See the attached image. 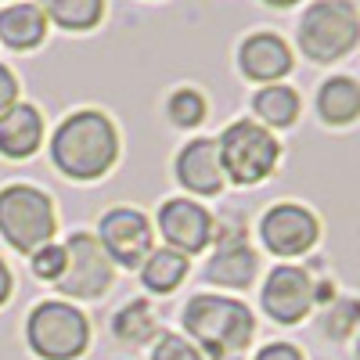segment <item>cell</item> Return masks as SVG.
I'll use <instances>...</instances> for the list:
<instances>
[{
	"label": "cell",
	"instance_id": "obj_9",
	"mask_svg": "<svg viewBox=\"0 0 360 360\" xmlns=\"http://www.w3.org/2000/svg\"><path fill=\"white\" fill-rule=\"evenodd\" d=\"M155 231L159 238L176 249V252H184L188 259L191 256H202L209 245H213V238H217V217L209 213V209L188 195H173L166 198L159 209H155Z\"/></svg>",
	"mask_w": 360,
	"mask_h": 360
},
{
	"label": "cell",
	"instance_id": "obj_12",
	"mask_svg": "<svg viewBox=\"0 0 360 360\" xmlns=\"http://www.w3.org/2000/svg\"><path fill=\"white\" fill-rule=\"evenodd\" d=\"M314 278L307 266H295V263H278L270 266V274L263 278V288H259V307L263 314L274 321V324H303L310 317V310L317 307L314 303Z\"/></svg>",
	"mask_w": 360,
	"mask_h": 360
},
{
	"label": "cell",
	"instance_id": "obj_13",
	"mask_svg": "<svg viewBox=\"0 0 360 360\" xmlns=\"http://www.w3.org/2000/svg\"><path fill=\"white\" fill-rule=\"evenodd\" d=\"M176 184L195 198H217L227 184V173L220 162L217 137H191L173 159Z\"/></svg>",
	"mask_w": 360,
	"mask_h": 360
},
{
	"label": "cell",
	"instance_id": "obj_7",
	"mask_svg": "<svg viewBox=\"0 0 360 360\" xmlns=\"http://www.w3.org/2000/svg\"><path fill=\"white\" fill-rule=\"evenodd\" d=\"M69 249V266L62 281H58V299H69V303H94L105 299L115 285V263L108 259V252L101 249V242L90 231H72L65 238Z\"/></svg>",
	"mask_w": 360,
	"mask_h": 360
},
{
	"label": "cell",
	"instance_id": "obj_22",
	"mask_svg": "<svg viewBox=\"0 0 360 360\" xmlns=\"http://www.w3.org/2000/svg\"><path fill=\"white\" fill-rule=\"evenodd\" d=\"M166 115H169V123L176 130H195V127L205 123L209 105H205V98L198 94L195 86H180V90H173L169 101H166Z\"/></svg>",
	"mask_w": 360,
	"mask_h": 360
},
{
	"label": "cell",
	"instance_id": "obj_4",
	"mask_svg": "<svg viewBox=\"0 0 360 360\" xmlns=\"http://www.w3.org/2000/svg\"><path fill=\"white\" fill-rule=\"evenodd\" d=\"M90 339V317L69 299H44L25 314V346L40 360H79Z\"/></svg>",
	"mask_w": 360,
	"mask_h": 360
},
{
	"label": "cell",
	"instance_id": "obj_10",
	"mask_svg": "<svg viewBox=\"0 0 360 360\" xmlns=\"http://www.w3.org/2000/svg\"><path fill=\"white\" fill-rule=\"evenodd\" d=\"M259 278V252L249 245L242 227H217L209 245V259L202 266V281L227 292H245Z\"/></svg>",
	"mask_w": 360,
	"mask_h": 360
},
{
	"label": "cell",
	"instance_id": "obj_2",
	"mask_svg": "<svg viewBox=\"0 0 360 360\" xmlns=\"http://www.w3.org/2000/svg\"><path fill=\"white\" fill-rule=\"evenodd\" d=\"M180 328L209 360H238L256 339V314L234 295L198 292L180 307Z\"/></svg>",
	"mask_w": 360,
	"mask_h": 360
},
{
	"label": "cell",
	"instance_id": "obj_24",
	"mask_svg": "<svg viewBox=\"0 0 360 360\" xmlns=\"http://www.w3.org/2000/svg\"><path fill=\"white\" fill-rule=\"evenodd\" d=\"M321 324H324L328 339H346L349 332L360 328V299H332Z\"/></svg>",
	"mask_w": 360,
	"mask_h": 360
},
{
	"label": "cell",
	"instance_id": "obj_6",
	"mask_svg": "<svg viewBox=\"0 0 360 360\" xmlns=\"http://www.w3.org/2000/svg\"><path fill=\"white\" fill-rule=\"evenodd\" d=\"M220 148V162L231 184L238 188H252L278 169L281 162V144L263 123L256 119H234L224 127V134L217 137Z\"/></svg>",
	"mask_w": 360,
	"mask_h": 360
},
{
	"label": "cell",
	"instance_id": "obj_21",
	"mask_svg": "<svg viewBox=\"0 0 360 360\" xmlns=\"http://www.w3.org/2000/svg\"><path fill=\"white\" fill-rule=\"evenodd\" d=\"M40 11L69 33H86L105 18V0H40Z\"/></svg>",
	"mask_w": 360,
	"mask_h": 360
},
{
	"label": "cell",
	"instance_id": "obj_11",
	"mask_svg": "<svg viewBox=\"0 0 360 360\" xmlns=\"http://www.w3.org/2000/svg\"><path fill=\"white\" fill-rule=\"evenodd\" d=\"M317 238H321V220L314 217V209L299 202H278L259 217V242L278 259L307 256L317 245Z\"/></svg>",
	"mask_w": 360,
	"mask_h": 360
},
{
	"label": "cell",
	"instance_id": "obj_8",
	"mask_svg": "<svg viewBox=\"0 0 360 360\" xmlns=\"http://www.w3.org/2000/svg\"><path fill=\"white\" fill-rule=\"evenodd\" d=\"M94 238L115 263V270H141V263L155 249V224L137 205H112L98 217Z\"/></svg>",
	"mask_w": 360,
	"mask_h": 360
},
{
	"label": "cell",
	"instance_id": "obj_29",
	"mask_svg": "<svg viewBox=\"0 0 360 360\" xmlns=\"http://www.w3.org/2000/svg\"><path fill=\"white\" fill-rule=\"evenodd\" d=\"M270 8H292V4H299V0H266Z\"/></svg>",
	"mask_w": 360,
	"mask_h": 360
},
{
	"label": "cell",
	"instance_id": "obj_28",
	"mask_svg": "<svg viewBox=\"0 0 360 360\" xmlns=\"http://www.w3.org/2000/svg\"><path fill=\"white\" fill-rule=\"evenodd\" d=\"M11 292H15L11 266L4 263V256H0V307H8V303H11Z\"/></svg>",
	"mask_w": 360,
	"mask_h": 360
},
{
	"label": "cell",
	"instance_id": "obj_14",
	"mask_svg": "<svg viewBox=\"0 0 360 360\" xmlns=\"http://www.w3.org/2000/svg\"><path fill=\"white\" fill-rule=\"evenodd\" d=\"M238 69L252 83H281L292 72V47L278 33H252L238 47Z\"/></svg>",
	"mask_w": 360,
	"mask_h": 360
},
{
	"label": "cell",
	"instance_id": "obj_1",
	"mask_svg": "<svg viewBox=\"0 0 360 360\" xmlns=\"http://www.w3.org/2000/svg\"><path fill=\"white\" fill-rule=\"evenodd\" d=\"M123 152L119 127L101 108L69 112L51 134V166L72 184H98L105 180Z\"/></svg>",
	"mask_w": 360,
	"mask_h": 360
},
{
	"label": "cell",
	"instance_id": "obj_23",
	"mask_svg": "<svg viewBox=\"0 0 360 360\" xmlns=\"http://www.w3.org/2000/svg\"><path fill=\"white\" fill-rule=\"evenodd\" d=\"M69 266V249L65 242H47L40 245L33 256H29V274H33L37 281H47V285H58Z\"/></svg>",
	"mask_w": 360,
	"mask_h": 360
},
{
	"label": "cell",
	"instance_id": "obj_30",
	"mask_svg": "<svg viewBox=\"0 0 360 360\" xmlns=\"http://www.w3.org/2000/svg\"><path fill=\"white\" fill-rule=\"evenodd\" d=\"M356 360H360V328H356Z\"/></svg>",
	"mask_w": 360,
	"mask_h": 360
},
{
	"label": "cell",
	"instance_id": "obj_3",
	"mask_svg": "<svg viewBox=\"0 0 360 360\" xmlns=\"http://www.w3.org/2000/svg\"><path fill=\"white\" fill-rule=\"evenodd\" d=\"M54 234H58V205L44 188L25 184V180L0 188V238L8 242L11 252L29 259L40 245L54 242Z\"/></svg>",
	"mask_w": 360,
	"mask_h": 360
},
{
	"label": "cell",
	"instance_id": "obj_5",
	"mask_svg": "<svg viewBox=\"0 0 360 360\" xmlns=\"http://www.w3.org/2000/svg\"><path fill=\"white\" fill-rule=\"evenodd\" d=\"M299 51L317 65H332L360 44V11L349 0H314L295 29Z\"/></svg>",
	"mask_w": 360,
	"mask_h": 360
},
{
	"label": "cell",
	"instance_id": "obj_26",
	"mask_svg": "<svg viewBox=\"0 0 360 360\" xmlns=\"http://www.w3.org/2000/svg\"><path fill=\"white\" fill-rule=\"evenodd\" d=\"M252 360H303V349L292 342H266Z\"/></svg>",
	"mask_w": 360,
	"mask_h": 360
},
{
	"label": "cell",
	"instance_id": "obj_16",
	"mask_svg": "<svg viewBox=\"0 0 360 360\" xmlns=\"http://www.w3.org/2000/svg\"><path fill=\"white\" fill-rule=\"evenodd\" d=\"M47 37V15L33 0H18V4L0 8V44L11 51H33Z\"/></svg>",
	"mask_w": 360,
	"mask_h": 360
},
{
	"label": "cell",
	"instance_id": "obj_17",
	"mask_svg": "<svg viewBox=\"0 0 360 360\" xmlns=\"http://www.w3.org/2000/svg\"><path fill=\"white\" fill-rule=\"evenodd\" d=\"M188 270H191V259H188L184 252L162 245V249H152V256L141 263L137 278H141V288H144V292L169 295V292H176L180 285L188 281Z\"/></svg>",
	"mask_w": 360,
	"mask_h": 360
},
{
	"label": "cell",
	"instance_id": "obj_20",
	"mask_svg": "<svg viewBox=\"0 0 360 360\" xmlns=\"http://www.w3.org/2000/svg\"><path fill=\"white\" fill-rule=\"evenodd\" d=\"M112 339L123 346H144L148 339H159V317L148 307V299H130L112 314Z\"/></svg>",
	"mask_w": 360,
	"mask_h": 360
},
{
	"label": "cell",
	"instance_id": "obj_25",
	"mask_svg": "<svg viewBox=\"0 0 360 360\" xmlns=\"http://www.w3.org/2000/svg\"><path fill=\"white\" fill-rule=\"evenodd\" d=\"M148 360H209L188 335H176V332H162L155 339V346L148 349Z\"/></svg>",
	"mask_w": 360,
	"mask_h": 360
},
{
	"label": "cell",
	"instance_id": "obj_19",
	"mask_svg": "<svg viewBox=\"0 0 360 360\" xmlns=\"http://www.w3.org/2000/svg\"><path fill=\"white\" fill-rule=\"evenodd\" d=\"M299 108H303V101L285 83H266L252 94V112L266 130H288L299 119Z\"/></svg>",
	"mask_w": 360,
	"mask_h": 360
},
{
	"label": "cell",
	"instance_id": "obj_15",
	"mask_svg": "<svg viewBox=\"0 0 360 360\" xmlns=\"http://www.w3.org/2000/svg\"><path fill=\"white\" fill-rule=\"evenodd\" d=\"M44 144V112L29 101H15L0 115V159L25 162Z\"/></svg>",
	"mask_w": 360,
	"mask_h": 360
},
{
	"label": "cell",
	"instance_id": "obj_27",
	"mask_svg": "<svg viewBox=\"0 0 360 360\" xmlns=\"http://www.w3.org/2000/svg\"><path fill=\"white\" fill-rule=\"evenodd\" d=\"M15 101H18V79L8 65H0V115H4Z\"/></svg>",
	"mask_w": 360,
	"mask_h": 360
},
{
	"label": "cell",
	"instance_id": "obj_18",
	"mask_svg": "<svg viewBox=\"0 0 360 360\" xmlns=\"http://www.w3.org/2000/svg\"><path fill=\"white\" fill-rule=\"evenodd\" d=\"M317 115L328 127H349L360 119V83L349 76H332L317 90Z\"/></svg>",
	"mask_w": 360,
	"mask_h": 360
}]
</instances>
